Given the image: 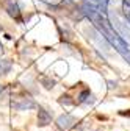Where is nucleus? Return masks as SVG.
<instances>
[{
    "label": "nucleus",
    "mask_w": 130,
    "mask_h": 131,
    "mask_svg": "<svg viewBox=\"0 0 130 131\" xmlns=\"http://www.w3.org/2000/svg\"><path fill=\"white\" fill-rule=\"evenodd\" d=\"M57 123H58V128H60V129H69V128L75 123V119H74L72 116H69V114H64V116H61V117L57 120Z\"/></svg>",
    "instance_id": "f257e3e1"
},
{
    "label": "nucleus",
    "mask_w": 130,
    "mask_h": 131,
    "mask_svg": "<svg viewBox=\"0 0 130 131\" xmlns=\"http://www.w3.org/2000/svg\"><path fill=\"white\" fill-rule=\"evenodd\" d=\"M50 116H49V112L47 111H44V109H39V112H38V122H39V126H45V125H49L50 123Z\"/></svg>",
    "instance_id": "f03ea898"
},
{
    "label": "nucleus",
    "mask_w": 130,
    "mask_h": 131,
    "mask_svg": "<svg viewBox=\"0 0 130 131\" xmlns=\"http://www.w3.org/2000/svg\"><path fill=\"white\" fill-rule=\"evenodd\" d=\"M8 70H10V62H5V61L0 59V75L8 72Z\"/></svg>",
    "instance_id": "7ed1b4c3"
},
{
    "label": "nucleus",
    "mask_w": 130,
    "mask_h": 131,
    "mask_svg": "<svg viewBox=\"0 0 130 131\" xmlns=\"http://www.w3.org/2000/svg\"><path fill=\"white\" fill-rule=\"evenodd\" d=\"M0 92H2V86H0Z\"/></svg>",
    "instance_id": "20e7f679"
}]
</instances>
